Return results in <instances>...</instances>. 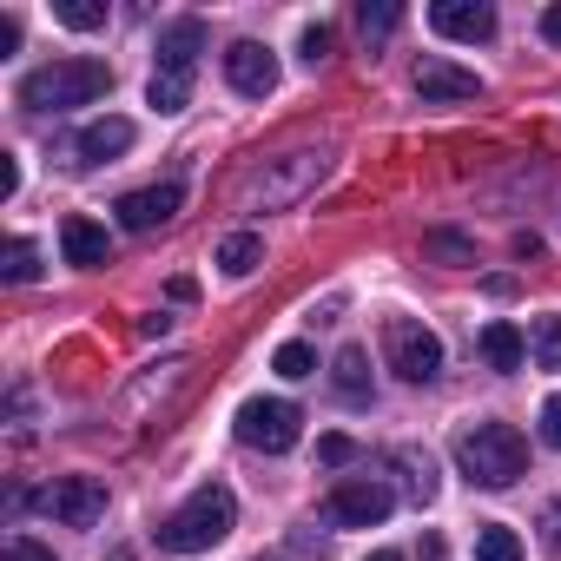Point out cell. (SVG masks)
<instances>
[{
    "label": "cell",
    "instance_id": "6da1fadb",
    "mask_svg": "<svg viewBox=\"0 0 561 561\" xmlns=\"http://www.w3.org/2000/svg\"><path fill=\"white\" fill-rule=\"evenodd\" d=\"M113 93V67L106 60H54V67H34L21 80V106L34 113H67V106H93Z\"/></svg>",
    "mask_w": 561,
    "mask_h": 561
},
{
    "label": "cell",
    "instance_id": "7a4b0ae2",
    "mask_svg": "<svg viewBox=\"0 0 561 561\" xmlns=\"http://www.w3.org/2000/svg\"><path fill=\"white\" fill-rule=\"evenodd\" d=\"M456 469L476 489H508L528 469V443H522L515 423H476V430L456 436Z\"/></svg>",
    "mask_w": 561,
    "mask_h": 561
},
{
    "label": "cell",
    "instance_id": "3957f363",
    "mask_svg": "<svg viewBox=\"0 0 561 561\" xmlns=\"http://www.w3.org/2000/svg\"><path fill=\"white\" fill-rule=\"evenodd\" d=\"M231 522H238V495H231L225 482H205V489L185 495V508L165 515L159 541H165L172 554H205V548H218V541L231 535Z\"/></svg>",
    "mask_w": 561,
    "mask_h": 561
},
{
    "label": "cell",
    "instance_id": "277c9868",
    "mask_svg": "<svg viewBox=\"0 0 561 561\" xmlns=\"http://www.w3.org/2000/svg\"><path fill=\"white\" fill-rule=\"evenodd\" d=\"M324 179V152H285L244 179V211H277V205H298L311 185Z\"/></svg>",
    "mask_w": 561,
    "mask_h": 561
},
{
    "label": "cell",
    "instance_id": "5b68a950",
    "mask_svg": "<svg viewBox=\"0 0 561 561\" xmlns=\"http://www.w3.org/2000/svg\"><path fill=\"white\" fill-rule=\"evenodd\" d=\"M298 436H305V410H298V403H285V397H251V403L238 410V443H244V449L285 456Z\"/></svg>",
    "mask_w": 561,
    "mask_h": 561
},
{
    "label": "cell",
    "instance_id": "8992f818",
    "mask_svg": "<svg viewBox=\"0 0 561 561\" xmlns=\"http://www.w3.org/2000/svg\"><path fill=\"white\" fill-rule=\"evenodd\" d=\"M383 357L403 383H436V370H443V344L416 318H383Z\"/></svg>",
    "mask_w": 561,
    "mask_h": 561
},
{
    "label": "cell",
    "instance_id": "52a82bcc",
    "mask_svg": "<svg viewBox=\"0 0 561 561\" xmlns=\"http://www.w3.org/2000/svg\"><path fill=\"white\" fill-rule=\"evenodd\" d=\"M390 508H397V495L377 476H351L324 495V522H337V528H377Z\"/></svg>",
    "mask_w": 561,
    "mask_h": 561
},
{
    "label": "cell",
    "instance_id": "ba28073f",
    "mask_svg": "<svg viewBox=\"0 0 561 561\" xmlns=\"http://www.w3.org/2000/svg\"><path fill=\"white\" fill-rule=\"evenodd\" d=\"M47 515L67 522V528H93V522L106 515V482H100V476H60V482L47 489Z\"/></svg>",
    "mask_w": 561,
    "mask_h": 561
},
{
    "label": "cell",
    "instance_id": "9c48e42d",
    "mask_svg": "<svg viewBox=\"0 0 561 561\" xmlns=\"http://www.w3.org/2000/svg\"><path fill=\"white\" fill-rule=\"evenodd\" d=\"M430 27H436L443 41L476 47V41L495 34V8H489V0H436V8H430Z\"/></svg>",
    "mask_w": 561,
    "mask_h": 561
},
{
    "label": "cell",
    "instance_id": "30bf717a",
    "mask_svg": "<svg viewBox=\"0 0 561 561\" xmlns=\"http://www.w3.org/2000/svg\"><path fill=\"white\" fill-rule=\"evenodd\" d=\"M225 80H231V93L264 100V93L277 87V54H271V47H257V41H238V47L225 54Z\"/></svg>",
    "mask_w": 561,
    "mask_h": 561
},
{
    "label": "cell",
    "instance_id": "8fae6325",
    "mask_svg": "<svg viewBox=\"0 0 561 561\" xmlns=\"http://www.w3.org/2000/svg\"><path fill=\"white\" fill-rule=\"evenodd\" d=\"M198 54H205V21H172V27H159V67L152 73H185L192 80V67H198Z\"/></svg>",
    "mask_w": 561,
    "mask_h": 561
},
{
    "label": "cell",
    "instance_id": "7c38bea8",
    "mask_svg": "<svg viewBox=\"0 0 561 561\" xmlns=\"http://www.w3.org/2000/svg\"><path fill=\"white\" fill-rule=\"evenodd\" d=\"M179 205H185L179 185H146V192H126V198H119V225H126V231H159Z\"/></svg>",
    "mask_w": 561,
    "mask_h": 561
},
{
    "label": "cell",
    "instance_id": "4fadbf2b",
    "mask_svg": "<svg viewBox=\"0 0 561 561\" xmlns=\"http://www.w3.org/2000/svg\"><path fill=\"white\" fill-rule=\"evenodd\" d=\"M416 93L423 100H482V80L456 60H423L416 67Z\"/></svg>",
    "mask_w": 561,
    "mask_h": 561
},
{
    "label": "cell",
    "instance_id": "5bb4252c",
    "mask_svg": "<svg viewBox=\"0 0 561 561\" xmlns=\"http://www.w3.org/2000/svg\"><path fill=\"white\" fill-rule=\"evenodd\" d=\"M133 119H119V113H106V119H93L87 133H80V165H113L119 152H133Z\"/></svg>",
    "mask_w": 561,
    "mask_h": 561
},
{
    "label": "cell",
    "instance_id": "9a60e30c",
    "mask_svg": "<svg viewBox=\"0 0 561 561\" xmlns=\"http://www.w3.org/2000/svg\"><path fill=\"white\" fill-rule=\"evenodd\" d=\"M60 251H67V264L93 271V264L113 257V238H106V225H93V218H67V225H60Z\"/></svg>",
    "mask_w": 561,
    "mask_h": 561
},
{
    "label": "cell",
    "instance_id": "2e32d148",
    "mask_svg": "<svg viewBox=\"0 0 561 561\" xmlns=\"http://www.w3.org/2000/svg\"><path fill=\"white\" fill-rule=\"evenodd\" d=\"M482 357H489V370H522L528 364V344H522V331L515 324H482Z\"/></svg>",
    "mask_w": 561,
    "mask_h": 561
},
{
    "label": "cell",
    "instance_id": "e0dca14e",
    "mask_svg": "<svg viewBox=\"0 0 561 561\" xmlns=\"http://www.w3.org/2000/svg\"><path fill=\"white\" fill-rule=\"evenodd\" d=\"M257 257H264V238H257V231H231V238L218 244V271H225V277H251Z\"/></svg>",
    "mask_w": 561,
    "mask_h": 561
},
{
    "label": "cell",
    "instance_id": "ac0fdd59",
    "mask_svg": "<svg viewBox=\"0 0 561 561\" xmlns=\"http://www.w3.org/2000/svg\"><path fill=\"white\" fill-rule=\"evenodd\" d=\"M528 351H535V370H561V318L554 311L528 318Z\"/></svg>",
    "mask_w": 561,
    "mask_h": 561
},
{
    "label": "cell",
    "instance_id": "d6986e66",
    "mask_svg": "<svg viewBox=\"0 0 561 561\" xmlns=\"http://www.w3.org/2000/svg\"><path fill=\"white\" fill-rule=\"evenodd\" d=\"M331 383H337V397H344V403H364V397H370V370H364V351H357V344H351V351H337Z\"/></svg>",
    "mask_w": 561,
    "mask_h": 561
},
{
    "label": "cell",
    "instance_id": "ffe728a7",
    "mask_svg": "<svg viewBox=\"0 0 561 561\" xmlns=\"http://www.w3.org/2000/svg\"><path fill=\"white\" fill-rule=\"evenodd\" d=\"M0 277H8V285H34V277H41V251L27 238H8V251H0Z\"/></svg>",
    "mask_w": 561,
    "mask_h": 561
},
{
    "label": "cell",
    "instance_id": "44dd1931",
    "mask_svg": "<svg viewBox=\"0 0 561 561\" xmlns=\"http://www.w3.org/2000/svg\"><path fill=\"white\" fill-rule=\"evenodd\" d=\"M476 561H522V541H515V528H502V522H482V528H476Z\"/></svg>",
    "mask_w": 561,
    "mask_h": 561
},
{
    "label": "cell",
    "instance_id": "7402d4cb",
    "mask_svg": "<svg viewBox=\"0 0 561 561\" xmlns=\"http://www.w3.org/2000/svg\"><path fill=\"white\" fill-rule=\"evenodd\" d=\"M54 21L73 34H93V27H106V0H54Z\"/></svg>",
    "mask_w": 561,
    "mask_h": 561
},
{
    "label": "cell",
    "instance_id": "603a6c76",
    "mask_svg": "<svg viewBox=\"0 0 561 561\" xmlns=\"http://www.w3.org/2000/svg\"><path fill=\"white\" fill-rule=\"evenodd\" d=\"M271 370H277V377H291V383H298V377H318V351H311V344H277Z\"/></svg>",
    "mask_w": 561,
    "mask_h": 561
},
{
    "label": "cell",
    "instance_id": "cb8c5ba5",
    "mask_svg": "<svg viewBox=\"0 0 561 561\" xmlns=\"http://www.w3.org/2000/svg\"><path fill=\"white\" fill-rule=\"evenodd\" d=\"M185 100H192V80L185 73H152V106L159 113H185Z\"/></svg>",
    "mask_w": 561,
    "mask_h": 561
},
{
    "label": "cell",
    "instance_id": "d4e9b609",
    "mask_svg": "<svg viewBox=\"0 0 561 561\" xmlns=\"http://www.w3.org/2000/svg\"><path fill=\"white\" fill-rule=\"evenodd\" d=\"M397 21H403V8H397V0H377V8L364 0V8H357V27H364V41H383Z\"/></svg>",
    "mask_w": 561,
    "mask_h": 561
},
{
    "label": "cell",
    "instance_id": "484cf974",
    "mask_svg": "<svg viewBox=\"0 0 561 561\" xmlns=\"http://www.w3.org/2000/svg\"><path fill=\"white\" fill-rule=\"evenodd\" d=\"M403 462V476H410V502H436V469H430V456H397Z\"/></svg>",
    "mask_w": 561,
    "mask_h": 561
},
{
    "label": "cell",
    "instance_id": "4316f807",
    "mask_svg": "<svg viewBox=\"0 0 561 561\" xmlns=\"http://www.w3.org/2000/svg\"><path fill=\"white\" fill-rule=\"evenodd\" d=\"M423 251H430V257H449V264H476L469 238H456V231H430V238H423Z\"/></svg>",
    "mask_w": 561,
    "mask_h": 561
},
{
    "label": "cell",
    "instance_id": "83f0119b",
    "mask_svg": "<svg viewBox=\"0 0 561 561\" xmlns=\"http://www.w3.org/2000/svg\"><path fill=\"white\" fill-rule=\"evenodd\" d=\"M318 462H331V469H337V462H357V443H351V436H324V443H318Z\"/></svg>",
    "mask_w": 561,
    "mask_h": 561
},
{
    "label": "cell",
    "instance_id": "f1b7e54d",
    "mask_svg": "<svg viewBox=\"0 0 561 561\" xmlns=\"http://www.w3.org/2000/svg\"><path fill=\"white\" fill-rule=\"evenodd\" d=\"M541 443H548V449H561V397H548V403H541Z\"/></svg>",
    "mask_w": 561,
    "mask_h": 561
},
{
    "label": "cell",
    "instance_id": "f546056e",
    "mask_svg": "<svg viewBox=\"0 0 561 561\" xmlns=\"http://www.w3.org/2000/svg\"><path fill=\"white\" fill-rule=\"evenodd\" d=\"M0 561H54V554H47L41 541H27V535H14V541H8V554H0Z\"/></svg>",
    "mask_w": 561,
    "mask_h": 561
},
{
    "label": "cell",
    "instance_id": "4dcf8cb0",
    "mask_svg": "<svg viewBox=\"0 0 561 561\" xmlns=\"http://www.w3.org/2000/svg\"><path fill=\"white\" fill-rule=\"evenodd\" d=\"M324 54H331V27H324V21H318V27H305V60H311V67H318V60H324Z\"/></svg>",
    "mask_w": 561,
    "mask_h": 561
},
{
    "label": "cell",
    "instance_id": "1f68e13d",
    "mask_svg": "<svg viewBox=\"0 0 561 561\" xmlns=\"http://www.w3.org/2000/svg\"><path fill=\"white\" fill-rule=\"evenodd\" d=\"M21 192V165H14V152H0V198H14Z\"/></svg>",
    "mask_w": 561,
    "mask_h": 561
},
{
    "label": "cell",
    "instance_id": "d6a6232c",
    "mask_svg": "<svg viewBox=\"0 0 561 561\" xmlns=\"http://www.w3.org/2000/svg\"><path fill=\"white\" fill-rule=\"evenodd\" d=\"M541 41L561 47V0H554V8H541Z\"/></svg>",
    "mask_w": 561,
    "mask_h": 561
},
{
    "label": "cell",
    "instance_id": "836d02e7",
    "mask_svg": "<svg viewBox=\"0 0 561 561\" xmlns=\"http://www.w3.org/2000/svg\"><path fill=\"white\" fill-rule=\"evenodd\" d=\"M14 47H21V21H14V14H8V21H0V60H8V54H14Z\"/></svg>",
    "mask_w": 561,
    "mask_h": 561
},
{
    "label": "cell",
    "instance_id": "e575fe53",
    "mask_svg": "<svg viewBox=\"0 0 561 561\" xmlns=\"http://www.w3.org/2000/svg\"><path fill=\"white\" fill-rule=\"evenodd\" d=\"M541 528H548V541H554V548H561V495H554V502H548V508H541Z\"/></svg>",
    "mask_w": 561,
    "mask_h": 561
},
{
    "label": "cell",
    "instance_id": "d590c367",
    "mask_svg": "<svg viewBox=\"0 0 561 561\" xmlns=\"http://www.w3.org/2000/svg\"><path fill=\"white\" fill-rule=\"evenodd\" d=\"M370 561H403V554H397V548H377V554H370Z\"/></svg>",
    "mask_w": 561,
    "mask_h": 561
}]
</instances>
